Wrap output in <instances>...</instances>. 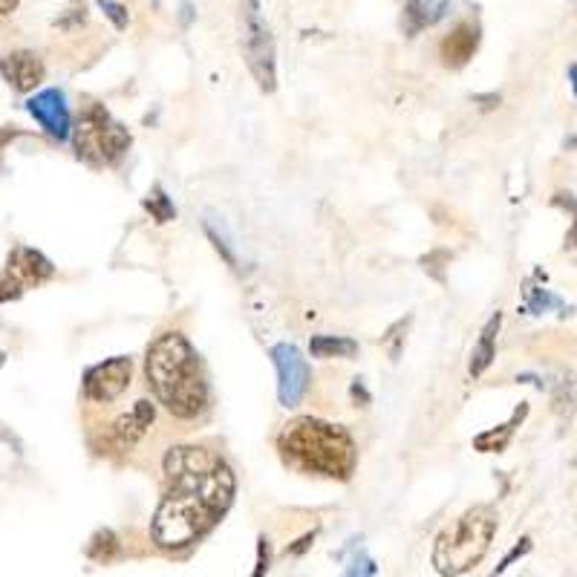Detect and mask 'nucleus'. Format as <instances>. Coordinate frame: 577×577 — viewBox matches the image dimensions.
<instances>
[{
    "mask_svg": "<svg viewBox=\"0 0 577 577\" xmlns=\"http://www.w3.org/2000/svg\"><path fill=\"white\" fill-rule=\"evenodd\" d=\"M145 376L156 399L179 419L200 416L208 404V387L197 364V352L182 332H165L145 355Z\"/></svg>",
    "mask_w": 577,
    "mask_h": 577,
    "instance_id": "obj_1",
    "label": "nucleus"
},
{
    "mask_svg": "<svg viewBox=\"0 0 577 577\" xmlns=\"http://www.w3.org/2000/svg\"><path fill=\"white\" fill-rule=\"evenodd\" d=\"M283 456L301 468L324 477L347 479L355 468V445L350 433L321 419H295L280 433Z\"/></svg>",
    "mask_w": 577,
    "mask_h": 577,
    "instance_id": "obj_2",
    "label": "nucleus"
},
{
    "mask_svg": "<svg viewBox=\"0 0 577 577\" xmlns=\"http://www.w3.org/2000/svg\"><path fill=\"white\" fill-rule=\"evenodd\" d=\"M165 477L171 482V491L197 494L211 511L223 514L234 500V474L217 453L182 445L171 448L165 456Z\"/></svg>",
    "mask_w": 577,
    "mask_h": 577,
    "instance_id": "obj_3",
    "label": "nucleus"
},
{
    "mask_svg": "<svg viewBox=\"0 0 577 577\" xmlns=\"http://www.w3.org/2000/svg\"><path fill=\"white\" fill-rule=\"evenodd\" d=\"M497 531V514L491 505H477L465 511L453 526H448L433 546V566L448 577L471 572L485 552L491 549Z\"/></svg>",
    "mask_w": 577,
    "mask_h": 577,
    "instance_id": "obj_4",
    "label": "nucleus"
},
{
    "mask_svg": "<svg viewBox=\"0 0 577 577\" xmlns=\"http://www.w3.org/2000/svg\"><path fill=\"white\" fill-rule=\"evenodd\" d=\"M220 514L211 511L197 494L188 491H171L165 500L159 502L153 514V543L165 552H179L197 543L208 528L214 526Z\"/></svg>",
    "mask_w": 577,
    "mask_h": 577,
    "instance_id": "obj_5",
    "label": "nucleus"
},
{
    "mask_svg": "<svg viewBox=\"0 0 577 577\" xmlns=\"http://www.w3.org/2000/svg\"><path fill=\"white\" fill-rule=\"evenodd\" d=\"M130 148V133L101 107H87L76 125L78 159L87 165H116Z\"/></svg>",
    "mask_w": 577,
    "mask_h": 577,
    "instance_id": "obj_6",
    "label": "nucleus"
},
{
    "mask_svg": "<svg viewBox=\"0 0 577 577\" xmlns=\"http://www.w3.org/2000/svg\"><path fill=\"white\" fill-rule=\"evenodd\" d=\"M272 361L277 370V399L283 407H298L312 381L306 358L292 344H277L272 347Z\"/></svg>",
    "mask_w": 577,
    "mask_h": 577,
    "instance_id": "obj_7",
    "label": "nucleus"
},
{
    "mask_svg": "<svg viewBox=\"0 0 577 577\" xmlns=\"http://www.w3.org/2000/svg\"><path fill=\"white\" fill-rule=\"evenodd\" d=\"M130 373H133V364L125 355L101 361L96 367H90L87 376H84V396L90 402H113L130 387Z\"/></svg>",
    "mask_w": 577,
    "mask_h": 577,
    "instance_id": "obj_8",
    "label": "nucleus"
},
{
    "mask_svg": "<svg viewBox=\"0 0 577 577\" xmlns=\"http://www.w3.org/2000/svg\"><path fill=\"white\" fill-rule=\"evenodd\" d=\"M26 110L32 113V119L50 133L52 139L64 142L70 136V110L61 90H44L35 99H29Z\"/></svg>",
    "mask_w": 577,
    "mask_h": 577,
    "instance_id": "obj_9",
    "label": "nucleus"
},
{
    "mask_svg": "<svg viewBox=\"0 0 577 577\" xmlns=\"http://www.w3.org/2000/svg\"><path fill=\"white\" fill-rule=\"evenodd\" d=\"M0 73H3V78H6L18 93H29V90H35V87L41 84L44 64H41V58H38L35 52L21 50L6 55V58L0 61Z\"/></svg>",
    "mask_w": 577,
    "mask_h": 577,
    "instance_id": "obj_10",
    "label": "nucleus"
},
{
    "mask_svg": "<svg viewBox=\"0 0 577 577\" xmlns=\"http://www.w3.org/2000/svg\"><path fill=\"white\" fill-rule=\"evenodd\" d=\"M249 64L251 73L257 78V84L272 93L275 90V47H272V38L266 29H260L257 24H251L249 35Z\"/></svg>",
    "mask_w": 577,
    "mask_h": 577,
    "instance_id": "obj_11",
    "label": "nucleus"
},
{
    "mask_svg": "<svg viewBox=\"0 0 577 577\" xmlns=\"http://www.w3.org/2000/svg\"><path fill=\"white\" fill-rule=\"evenodd\" d=\"M153 416H156V410H153V404L148 402V399L133 404L127 413H122V416L113 422V439H116V445H119V448H133V445L148 433V427L153 425Z\"/></svg>",
    "mask_w": 577,
    "mask_h": 577,
    "instance_id": "obj_12",
    "label": "nucleus"
},
{
    "mask_svg": "<svg viewBox=\"0 0 577 577\" xmlns=\"http://www.w3.org/2000/svg\"><path fill=\"white\" fill-rule=\"evenodd\" d=\"M479 47V26L477 24H459L451 35L442 41V58L448 67H462L468 64V58H474Z\"/></svg>",
    "mask_w": 577,
    "mask_h": 577,
    "instance_id": "obj_13",
    "label": "nucleus"
},
{
    "mask_svg": "<svg viewBox=\"0 0 577 577\" xmlns=\"http://www.w3.org/2000/svg\"><path fill=\"white\" fill-rule=\"evenodd\" d=\"M52 263L32 249H18L9 260V275H15V280L24 286V283H44L47 277H52Z\"/></svg>",
    "mask_w": 577,
    "mask_h": 577,
    "instance_id": "obj_14",
    "label": "nucleus"
},
{
    "mask_svg": "<svg viewBox=\"0 0 577 577\" xmlns=\"http://www.w3.org/2000/svg\"><path fill=\"white\" fill-rule=\"evenodd\" d=\"M528 416V407H517L514 413H511V419L505 422V425L494 427V430H485V433H479L474 436V448L479 453H500L508 448V442L514 439V433H517V427L523 425V419Z\"/></svg>",
    "mask_w": 577,
    "mask_h": 577,
    "instance_id": "obj_15",
    "label": "nucleus"
},
{
    "mask_svg": "<svg viewBox=\"0 0 577 577\" xmlns=\"http://www.w3.org/2000/svg\"><path fill=\"white\" fill-rule=\"evenodd\" d=\"M502 327V315H491V321L485 324L482 329V335H479V344L474 347V355H471V376L479 378L488 367H491V361H494V355H497V347H494V341H497V332Z\"/></svg>",
    "mask_w": 577,
    "mask_h": 577,
    "instance_id": "obj_16",
    "label": "nucleus"
},
{
    "mask_svg": "<svg viewBox=\"0 0 577 577\" xmlns=\"http://www.w3.org/2000/svg\"><path fill=\"white\" fill-rule=\"evenodd\" d=\"M309 352L315 358H352L358 352V341L344 335H315L309 341Z\"/></svg>",
    "mask_w": 577,
    "mask_h": 577,
    "instance_id": "obj_17",
    "label": "nucleus"
},
{
    "mask_svg": "<svg viewBox=\"0 0 577 577\" xmlns=\"http://www.w3.org/2000/svg\"><path fill=\"white\" fill-rule=\"evenodd\" d=\"M142 205H145V211L151 214L156 223H171V220L176 217L174 202H171V197L165 194V188H162V185H153L151 191L145 194Z\"/></svg>",
    "mask_w": 577,
    "mask_h": 577,
    "instance_id": "obj_18",
    "label": "nucleus"
},
{
    "mask_svg": "<svg viewBox=\"0 0 577 577\" xmlns=\"http://www.w3.org/2000/svg\"><path fill=\"white\" fill-rule=\"evenodd\" d=\"M119 554V540H116V534L113 531H99L96 537H93V546H90V557L93 560H101V563H110L113 557Z\"/></svg>",
    "mask_w": 577,
    "mask_h": 577,
    "instance_id": "obj_19",
    "label": "nucleus"
},
{
    "mask_svg": "<svg viewBox=\"0 0 577 577\" xmlns=\"http://www.w3.org/2000/svg\"><path fill=\"white\" fill-rule=\"evenodd\" d=\"M407 327H410V318H404V321H399L396 327L387 329V335L381 338L384 350H387V355H390L393 361H399V355H402L404 341H407Z\"/></svg>",
    "mask_w": 577,
    "mask_h": 577,
    "instance_id": "obj_20",
    "label": "nucleus"
},
{
    "mask_svg": "<svg viewBox=\"0 0 577 577\" xmlns=\"http://www.w3.org/2000/svg\"><path fill=\"white\" fill-rule=\"evenodd\" d=\"M528 301H526V309L528 312H534V315H540V312H549L552 306H557V309H563V303L554 298L549 289H531L528 286L526 289Z\"/></svg>",
    "mask_w": 577,
    "mask_h": 577,
    "instance_id": "obj_21",
    "label": "nucleus"
},
{
    "mask_svg": "<svg viewBox=\"0 0 577 577\" xmlns=\"http://www.w3.org/2000/svg\"><path fill=\"white\" fill-rule=\"evenodd\" d=\"M554 205H560V208H566V211H572V217H575V226H572V231L566 234V249H577V200L572 197V194H554Z\"/></svg>",
    "mask_w": 577,
    "mask_h": 577,
    "instance_id": "obj_22",
    "label": "nucleus"
},
{
    "mask_svg": "<svg viewBox=\"0 0 577 577\" xmlns=\"http://www.w3.org/2000/svg\"><path fill=\"white\" fill-rule=\"evenodd\" d=\"M99 6H101V12L113 21L116 29H125L130 18H127V9L122 6V3H116V0H99Z\"/></svg>",
    "mask_w": 577,
    "mask_h": 577,
    "instance_id": "obj_23",
    "label": "nucleus"
},
{
    "mask_svg": "<svg viewBox=\"0 0 577 577\" xmlns=\"http://www.w3.org/2000/svg\"><path fill=\"white\" fill-rule=\"evenodd\" d=\"M528 552H531V540H528V537H523V540H520V543H517V546H514L511 552H508V554H505V557H502L500 566H497V569H494V572H491V575H488V577L502 575V572H505V569H508L511 563H514V560H520V557H526Z\"/></svg>",
    "mask_w": 577,
    "mask_h": 577,
    "instance_id": "obj_24",
    "label": "nucleus"
},
{
    "mask_svg": "<svg viewBox=\"0 0 577 577\" xmlns=\"http://www.w3.org/2000/svg\"><path fill=\"white\" fill-rule=\"evenodd\" d=\"M205 234H208V240L214 243V249L223 254V260H226L228 266H231V269H237V257H234V251L228 249L226 240H223V237H220V234H217V231H214L211 226H205Z\"/></svg>",
    "mask_w": 577,
    "mask_h": 577,
    "instance_id": "obj_25",
    "label": "nucleus"
},
{
    "mask_svg": "<svg viewBox=\"0 0 577 577\" xmlns=\"http://www.w3.org/2000/svg\"><path fill=\"white\" fill-rule=\"evenodd\" d=\"M269 572V543L260 537V546H257V566H254V575L251 577H263Z\"/></svg>",
    "mask_w": 577,
    "mask_h": 577,
    "instance_id": "obj_26",
    "label": "nucleus"
},
{
    "mask_svg": "<svg viewBox=\"0 0 577 577\" xmlns=\"http://www.w3.org/2000/svg\"><path fill=\"white\" fill-rule=\"evenodd\" d=\"M373 575H376V563H373L370 557L355 560V563H352V569L347 572V577H373Z\"/></svg>",
    "mask_w": 577,
    "mask_h": 577,
    "instance_id": "obj_27",
    "label": "nucleus"
},
{
    "mask_svg": "<svg viewBox=\"0 0 577 577\" xmlns=\"http://www.w3.org/2000/svg\"><path fill=\"white\" fill-rule=\"evenodd\" d=\"M18 295H21V283H18V280H12V277L0 280V303L12 301V298H18Z\"/></svg>",
    "mask_w": 577,
    "mask_h": 577,
    "instance_id": "obj_28",
    "label": "nucleus"
},
{
    "mask_svg": "<svg viewBox=\"0 0 577 577\" xmlns=\"http://www.w3.org/2000/svg\"><path fill=\"white\" fill-rule=\"evenodd\" d=\"M15 6H18V0H0V18H3V15H9Z\"/></svg>",
    "mask_w": 577,
    "mask_h": 577,
    "instance_id": "obj_29",
    "label": "nucleus"
},
{
    "mask_svg": "<svg viewBox=\"0 0 577 577\" xmlns=\"http://www.w3.org/2000/svg\"><path fill=\"white\" fill-rule=\"evenodd\" d=\"M569 76H572V87H575V96H577V64L569 70Z\"/></svg>",
    "mask_w": 577,
    "mask_h": 577,
    "instance_id": "obj_30",
    "label": "nucleus"
}]
</instances>
